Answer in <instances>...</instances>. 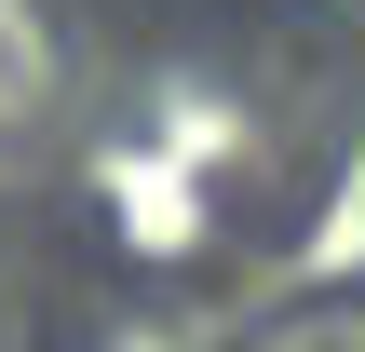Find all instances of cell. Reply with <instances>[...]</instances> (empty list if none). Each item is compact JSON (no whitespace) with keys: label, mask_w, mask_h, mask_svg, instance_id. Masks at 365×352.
I'll return each mask as SVG.
<instances>
[{"label":"cell","mask_w":365,"mask_h":352,"mask_svg":"<svg viewBox=\"0 0 365 352\" xmlns=\"http://www.w3.org/2000/svg\"><path fill=\"white\" fill-rule=\"evenodd\" d=\"M95 217L122 231V258H163V271L217 244V190L176 136H108L95 149Z\"/></svg>","instance_id":"6da1fadb"},{"label":"cell","mask_w":365,"mask_h":352,"mask_svg":"<svg viewBox=\"0 0 365 352\" xmlns=\"http://www.w3.org/2000/svg\"><path fill=\"white\" fill-rule=\"evenodd\" d=\"M68 339V285H54V258L0 217V352H54Z\"/></svg>","instance_id":"7a4b0ae2"},{"label":"cell","mask_w":365,"mask_h":352,"mask_svg":"<svg viewBox=\"0 0 365 352\" xmlns=\"http://www.w3.org/2000/svg\"><path fill=\"white\" fill-rule=\"evenodd\" d=\"M257 352H365V298H325V312H284Z\"/></svg>","instance_id":"3957f363"},{"label":"cell","mask_w":365,"mask_h":352,"mask_svg":"<svg viewBox=\"0 0 365 352\" xmlns=\"http://www.w3.org/2000/svg\"><path fill=\"white\" fill-rule=\"evenodd\" d=\"M27 27H41V14H14V0H0V136H14V122H27V95H41V41H27Z\"/></svg>","instance_id":"277c9868"},{"label":"cell","mask_w":365,"mask_h":352,"mask_svg":"<svg viewBox=\"0 0 365 352\" xmlns=\"http://www.w3.org/2000/svg\"><path fill=\"white\" fill-rule=\"evenodd\" d=\"M339 14H352V0H339Z\"/></svg>","instance_id":"5b68a950"}]
</instances>
